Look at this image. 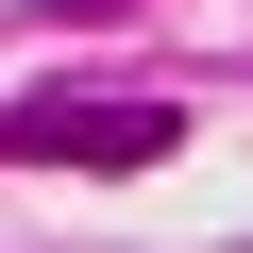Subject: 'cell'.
I'll return each instance as SVG.
<instances>
[{
    "instance_id": "6da1fadb",
    "label": "cell",
    "mask_w": 253,
    "mask_h": 253,
    "mask_svg": "<svg viewBox=\"0 0 253 253\" xmlns=\"http://www.w3.org/2000/svg\"><path fill=\"white\" fill-rule=\"evenodd\" d=\"M0 152H101V169H152V152H169V101H17Z\"/></svg>"
}]
</instances>
